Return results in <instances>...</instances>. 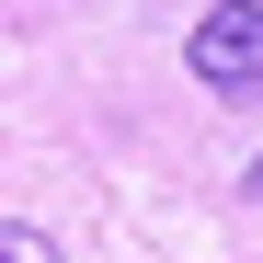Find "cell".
<instances>
[{
	"label": "cell",
	"instance_id": "1",
	"mask_svg": "<svg viewBox=\"0 0 263 263\" xmlns=\"http://www.w3.org/2000/svg\"><path fill=\"white\" fill-rule=\"evenodd\" d=\"M195 80L229 92V103L263 92V0H217V12L195 23Z\"/></svg>",
	"mask_w": 263,
	"mask_h": 263
},
{
	"label": "cell",
	"instance_id": "2",
	"mask_svg": "<svg viewBox=\"0 0 263 263\" xmlns=\"http://www.w3.org/2000/svg\"><path fill=\"white\" fill-rule=\"evenodd\" d=\"M0 263H58V240L46 229H0Z\"/></svg>",
	"mask_w": 263,
	"mask_h": 263
},
{
	"label": "cell",
	"instance_id": "3",
	"mask_svg": "<svg viewBox=\"0 0 263 263\" xmlns=\"http://www.w3.org/2000/svg\"><path fill=\"white\" fill-rule=\"evenodd\" d=\"M252 195H263V160H252Z\"/></svg>",
	"mask_w": 263,
	"mask_h": 263
}]
</instances>
